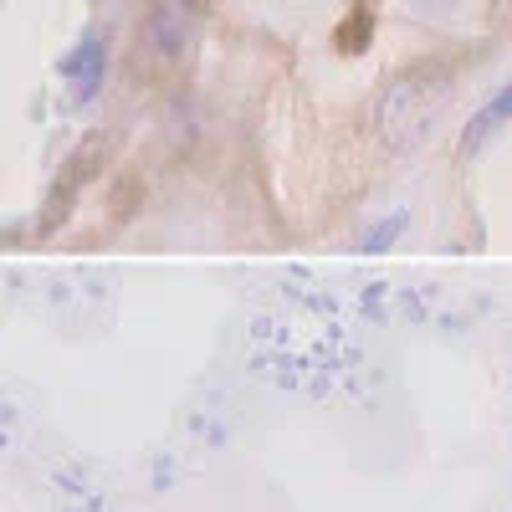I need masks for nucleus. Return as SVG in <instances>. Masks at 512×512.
<instances>
[{
  "label": "nucleus",
  "mask_w": 512,
  "mask_h": 512,
  "mask_svg": "<svg viewBox=\"0 0 512 512\" xmlns=\"http://www.w3.org/2000/svg\"><path fill=\"white\" fill-rule=\"evenodd\" d=\"M446 93H451V67H441V62L410 67L379 98V134L390 139V144H400V149L415 144V139H425V128L436 123Z\"/></svg>",
  "instance_id": "nucleus-1"
},
{
  "label": "nucleus",
  "mask_w": 512,
  "mask_h": 512,
  "mask_svg": "<svg viewBox=\"0 0 512 512\" xmlns=\"http://www.w3.org/2000/svg\"><path fill=\"white\" fill-rule=\"evenodd\" d=\"M103 139H88L82 149H72V159H67V169L57 175V185H52V195H47V221H41V231H52L67 210H72V200H77V190L88 185L93 175H98V159H103Z\"/></svg>",
  "instance_id": "nucleus-2"
},
{
  "label": "nucleus",
  "mask_w": 512,
  "mask_h": 512,
  "mask_svg": "<svg viewBox=\"0 0 512 512\" xmlns=\"http://www.w3.org/2000/svg\"><path fill=\"white\" fill-rule=\"evenodd\" d=\"M103 72H108V41H103L98 31H88V36H82L77 47L62 57V77L72 82V98H77V103H93Z\"/></svg>",
  "instance_id": "nucleus-3"
},
{
  "label": "nucleus",
  "mask_w": 512,
  "mask_h": 512,
  "mask_svg": "<svg viewBox=\"0 0 512 512\" xmlns=\"http://www.w3.org/2000/svg\"><path fill=\"white\" fill-rule=\"evenodd\" d=\"M512 118V82H507V88H497L482 108H477V118L472 123H466V134H461V154H477L492 134H497V128Z\"/></svg>",
  "instance_id": "nucleus-4"
},
{
  "label": "nucleus",
  "mask_w": 512,
  "mask_h": 512,
  "mask_svg": "<svg viewBox=\"0 0 512 512\" xmlns=\"http://www.w3.org/2000/svg\"><path fill=\"white\" fill-rule=\"evenodd\" d=\"M180 41H185V6H154V16L144 26V47L159 62H169V57L180 52Z\"/></svg>",
  "instance_id": "nucleus-5"
},
{
  "label": "nucleus",
  "mask_w": 512,
  "mask_h": 512,
  "mask_svg": "<svg viewBox=\"0 0 512 512\" xmlns=\"http://www.w3.org/2000/svg\"><path fill=\"white\" fill-rule=\"evenodd\" d=\"M369 31H374V11H369V0H359V6L349 11V21L338 26V47H344V52H359L364 41H369Z\"/></svg>",
  "instance_id": "nucleus-6"
},
{
  "label": "nucleus",
  "mask_w": 512,
  "mask_h": 512,
  "mask_svg": "<svg viewBox=\"0 0 512 512\" xmlns=\"http://www.w3.org/2000/svg\"><path fill=\"white\" fill-rule=\"evenodd\" d=\"M410 226V216H405V210H395V216H384L379 226H369L364 231V251H390L395 241H400V231Z\"/></svg>",
  "instance_id": "nucleus-7"
}]
</instances>
